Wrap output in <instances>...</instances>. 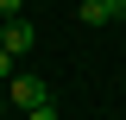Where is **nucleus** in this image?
<instances>
[{
  "label": "nucleus",
  "mask_w": 126,
  "mask_h": 120,
  "mask_svg": "<svg viewBox=\"0 0 126 120\" xmlns=\"http://www.w3.org/2000/svg\"><path fill=\"white\" fill-rule=\"evenodd\" d=\"M0 89H6V107H25V114H32V107H44V101H50V89L38 82V76H25V70H19L13 82H0Z\"/></svg>",
  "instance_id": "f257e3e1"
},
{
  "label": "nucleus",
  "mask_w": 126,
  "mask_h": 120,
  "mask_svg": "<svg viewBox=\"0 0 126 120\" xmlns=\"http://www.w3.org/2000/svg\"><path fill=\"white\" fill-rule=\"evenodd\" d=\"M0 114H6V89H0Z\"/></svg>",
  "instance_id": "6e6552de"
},
{
  "label": "nucleus",
  "mask_w": 126,
  "mask_h": 120,
  "mask_svg": "<svg viewBox=\"0 0 126 120\" xmlns=\"http://www.w3.org/2000/svg\"><path fill=\"white\" fill-rule=\"evenodd\" d=\"M13 76H19V57H13L6 44H0V82H13Z\"/></svg>",
  "instance_id": "20e7f679"
},
{
  "label": "nucleus",
  "mask_w": 126,
  "mask_h": 120,
  "mask_svg": "<svg viewBox=\"0 0 126 120\" xmlns=\"http://www.w3.org/2000/svg\"><path fill=\"white\" fill-rule=\"evenodd\" d=\"M25 120H63V114H57V101H44V107H32Z\"/></svg>",
  "instance_id": "39448f33"
},
{
  "label": "nucleus",
  "mask_w": 126,
  "mask_h": 120,
  "mask_svg": "<svg viewBox=\"0 0 126 120\" xmlns=\"http://www.w3.org/2000/svg\"><path fill=\"white\" fill-rule=\"evenodd\" d=\"M107 6H113V25H120V19H126V0H107Z\"/></svg>",
  "instance_id": "0eeeda50"
},
{
  "label": "nucleus",
  "mask_w": 126,
  "mask_h": 120,
  "mask_svg": "<svg viewBox=\"0 0 126 120\" xmlns=\"http://www.w3.org/2000/svg\"><path fill=\"white\" fill-rule=\"evenodd\" d=\"M19 6H25V0H0V19H19Z\"/></svg>",
  "instance_id": "423d86ee"
},
{
  "label": "nucleus",
  "mask_w": 126,
  "mask_h": 120,
  "mask_svg": "<svg viewBox=\"0 0 126 120\" xmlns=\"http://www.w3.org/2000/svg\"><path fill=\"white\" fill-rule=\"evenodd\" d=\"M82 25H113V6L107 0H82Z\"/></svg>",
  "instance_id": "7ed1b4c3"
},
{
  "label": "nucleus",
  "mask_w": 126,
  "mask_h": 120,
  "mask_svg": "<svg viewBox=\"0 0 126 120\" xmlns=\"http://www.w3.org/2000/svg\"><path fill=\"white\" fill-rule=\"evenodd\" d=\"M0 44L13 51V57H25L32 44H38V32H32V19L19 13V19H0Z\"/></svg>",
  "instance_id": "f03ea898"
}]
</instances>
